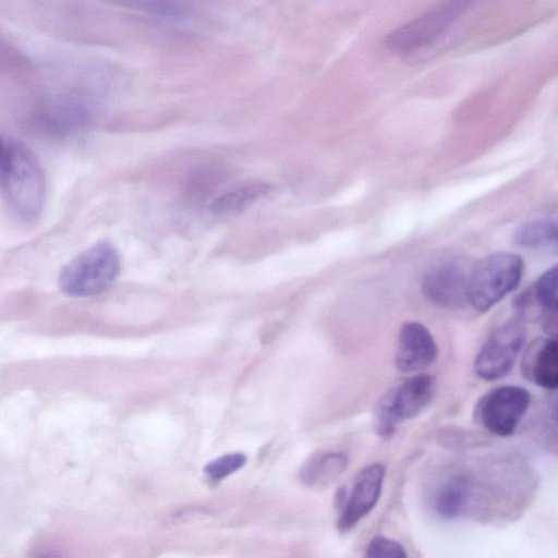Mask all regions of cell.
Listing matches in <instances>:
<instances>
[{"label": "cell", "mask_w": 558, "mask_h": 558, "mask_svg": "<svg viewBox=\"0 0 558 558\" xmlns=\"http://www.w3.org/2000/svg\"><path fill=\"white\" fill-rule=\"evenodd\" d=\"M437 344L429 330L417 322L403 324L399 332L396 367L404 373L422 371L435 363Z\"/></svg>", "instance_id": "30bf717a"}, {"label": "cell", "mask_w": 558, "mask_h": 558, "mask_svg": "<svg viewBox=\"0 0 558 558\" xmlns=\"http://www.w3.org/2000/svg\"><path fill=\"white\" fill-rule=\"evenodd\" d=\"M1 194L9 211L21 222H36L45 205L46 184L40 163L23 143L3 142L0 159Z\"/></svg>", "instance_id": "6da1fadb"}, {"label": "cell", "mask_w": 558, "mask_h": 558, "mask_svg": "<svg viewBox=\"0 0 558 558\" xmlns=\"http://www.w3.org/2000/svg\"><path fill=\"white\" fill-rule=\"evenodd\" d=\"M523 262L511 253L484 257L469 274L466 300L477 312H486L520 283Z\"/></svg>", "instance_id": "277c9868"}, {"label": "cell", "mask_w": 558, "mask_h": 558, "mask_svg": "<svg viewBox=\"0 0 558 558\" xmlns=\"http://www.w3.org/2000/svg\"><path fill=\"white\" fill-rule=\"evenodd\" d=\"M119 272L120 256L117 248L108 241H99L64 265L58 284L68 296H93L106 291Z\"/></svg>", "instance_id": "7a4b0ae2"}, {"label": "cell", "mask_w": 558, "mask_h": 558, "mask_svg": "<svg viewBox=\"0 0 558 558\" xmlns=\"http://www.w3.org/2000/svg\"><path fill=\"white\" fill-rule=\"evenodd\" d=\"M385 477V468L374 463L361 470L355 476L352 490L343 499L337 525L341 532L352 529L376 505Z\"/></svg>", "instance_id": "ba28073f"}, {"label": "cell", "mask_w": 558, "mask_h": 558, "mask_svg": "<svg viewBox=\"0 0 558 558\" xmlns=\"http://www.w3.org/2000/svg\"><path fill=\"white\" fill-rule=\"evenodd\" d=\"M269 189L266 184H252L234 190L218 198L214 204V210L217 214L241 211L267 195Z\"/></svg>", "instance_id": "5bb4252c"}, {"label": "cell", "mask_w": 558, "mask_h": 558, "mask_svg": "<svg viewBox=\"0 0 558 558\" xmlns=\"http://www.w3.org/2000/svg\"><path fill=\"white\" fill-rule=\"evenodd\" d=\"M434 392V378L427 374L412 376L390 389L376 404L375 432L383 437L390 436L400 423L416 416L430 402Z\"/></svg>", "instance_id": "5b68a950"}, {"label": "cell", "mask_w": 558, "mask_h": 558, "mask_svg": "<svg viewBox=\"0 0 558 558\" xmlns=\"http://www.w3.org/2000/svg\"><path fill=\"white\" fill-rule=\"evenodd\" d=\"M469 275L453 259L430 267L422 280V292L432 303L442 307H457L466 300Z\"/></svg>", "instance_id": "9c48e42d"}, {"label": "cell", "mask_w": 558, "mask_h": 558, "mask_svg": "<svg viewBox=\"0 0 558 558\" xmlns=\"http://www.w3.org/2000/svg\"><path fill=\"white\" fill-rule=\"evenodd\" d=\"M476 0H439L386 38V48L396 54L415 53L435 44L463 16Z\"/></svg>", "instance_id": "3957f363"}, {"label": "cell", "mask_w": 558, "mask_h": 558, "mask_svg": "<svg viewBox=\"0 0 558 558\" xmlns=\"http://www.w3.org/2000/svg\"><path fill=\"white\" fill-rule=\"evenodd\" d=\"M366 557L371 558H405L404 548L396 541L385 536H376L366 547Z\"/></svg>", "instance_id": "e0dca14e"}, {"label": "cell", "mask_w": 558, "mask_h": 558, "mask_svg": "<svg viewBox=\"0 0 558 558\" xmlns=\"http://www.w3.org/2000/svg\"><path fill=\"white\" fill-rule=\"evenodd\" d=\"M525 340V327L518 320H509L497 327L475 357L476 375L489 381L507 376L523 350Z\"/></svg>", "instance_id": "52a82bcc"}, {"label": "cell", "mask_w": 558, "mask_h": 558, "mask_svg": "<svg viewBox=\"0 0 558 558\" xmlns=\"http://www.w3.org/2000/svg\"><path fill=\"white\" fill-rule=\"evenodd\" d=\"M549 422L551 427L558 432V395H556L549 404Z\"/></svg>", "instance_id": "ac0fdd59"}, {"label": "cell", "mask_w": 558, "mask_h": 558, "mask_svg": "<svg viewBox=\"0 0 558 558\" xmlns=\"http://www.w3.org/2000/svg\"><path fill=\"white\" fill-rule=\"evenodd\" d=\"M535 298L541 307L558 313V265L547 269L538 278Z\"/></svg>", "instance_id": "9a60e30c"}, {"label": "cell", "mask_w": 558, "mask_h": 558, "mask_svg": "<svg viewBox=\"0 0 558 558\" xmlns=\"http://www.w3.org/2000/svg\"><path fill=\"white\" fill-rule=\"evenodd\" d=\"M348 465V458L342 452L315 453L300 470L301 481L311 487H325L332 483Z\"/></svg>", "instance_id": "4fadbf2b"}, {"label": "cell", "mask_w": 558, "mask_h": 558, "mask_svg": "<svg viewBox=\"0 0 558 558\" xmlns=\"http://www.w3.org/2000/svg\"><path fill=\"white\" fill-rule=\"evenodd\" d=\"M471 496V482L462 475L453 476L437 488L433 507L439 517L456 519L470 507Z\"/></svg>", "instance_id": "7c38bea8"}, {"label": "cell", "mask_w": 558, "mask_h": 558, "mask_svg": "<svg viewBox=\"0 0 558 558\" xmlns=\"http://www.w3.org/2000/svg\"><path fill=\"white\" fill-rule=\"evenodd\" d=\"M245 462V454L241 452L228 453L208 462L204 472L213 480H221L241 469Z\"/></svg>", "instance_id": "2e32d148"}, {"label": "cell", "mask_w": 558, "mask_h": 558, "mask_svg": "<svg viewBox=\"0 0 558 558\" xmlns=\"http://www.w3.org/2000/svg\"><path fill=\"white\" fill-rule=\"evenodd\" d=\"M530 403L531 395L523 387H494L478 399L474 409V421L490 434L506 437L515 430Z\"/></svg>", "instance_id": "8992f818"}, {"label": "cell", "mask_w": 558, "mask_h": 558, "mask_svg": "<svg viewBox=\"0 0 558 558\" xmlns=\"http://www.w3.org/2000/svg\"><path fill=\"white\" fill-rule=\"evenodd\" d=\"M521 369L522 375L536 386L558 389V337L532 343L523 354Z\"/></svg>", "instance_id": "8fae6325"}]
</instances>
